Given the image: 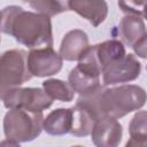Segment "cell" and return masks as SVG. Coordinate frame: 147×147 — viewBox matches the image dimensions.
<instances>
[{
  "instance_id": "9",
  "label": "cell",
  "mask_w": 147,
  "mask_h": 147,
  "mask_svg": "<svg viewBox=\"0 0 147 147\" xmlns=\"http://www.w3.org/2000/svg\"><path fill=\"white\" fill-rule=\"evenodd\" d=\"M123 129L115 118H99L91 132L92 141L95 147H118L122 140Z\"/></svg>"
},
{
  "instance_id": "20",
  "label": "cell",
  "mask_w": 147,
  "mask_h": 147,
  "mask_svg": "<svg viewBox=\"0 0 147 147\" xmlns=\"http://www.w3.org/2000/svg\"><path fill=\"white\" fill-rule=\"evenodd\" d=\"M125 147H147V138L131 137L125 144Z\"/></svg>"
},
{
  "instance_id": "7",
  "label": "cell",
  "mask_w": 147,
  "mask_h": 147,
  "mask_svg": "<svg viewBox=\"0 0 147 147\" xmlns=\"http://www.w3.org/2000/svg\"><path fill=\"white\" fill-rule=\"evenodd\" d=\"M141 64L133 54H126L122 59L113 62L102 71V83L105 86L129 83L140 76Z\"/></svg>"
},
{
  "instance_id": "2",
  "label": "cell",
  "mask_w": 147,
  "mask_h": 147,
  "mask_svg": "<svg viewBox=\"0 0 147 147\" xmlns=\"http://www.w3.org/2000/svg\"><path fill=\"white\" fill-rule=\"evenodd\" d=\"M1 31L30 49L53 46L51 18L15 5L1 10Z\"/></svg>"
},
{
  "instance_id": "21",
  "label": "cell",
  "mask_w": 147,
  "mask_h": 147,
  "mask_svg": "<svg viewBox=\"0 0 147 147\" xmlns=\"http://www.w3.org/2000/svg\"><path fill=\"white\" fill-rule=\"evenodd\" d=\"M0 147H21V146H20V144H18V142H16V141L5 139V140H2V141H1Z\"/></svg>"
},
{
  "instance_id": "8",
  "label": "cell",
  "mask_w": 147,
  "mask_h": 147,
  "mask_svg": "<svg viewBox=\"0 0 147 147\" xmlns=\"http://www.w3.org/2000/svg\"><path fill=\"white\" fill-rule=\"evenodd\" d=\"M100 75L101 71L98 68L87 62L79 61L69 72L68 83L79 95H87L102 86L100 83Z\"/></svg>"
},
{
  "instance_id": "13",
  "label": "cell",
  "mask_w": 147,
  "mask_h": 147,
  "mask_svg": "<svg viewBox=\"0 0 147 147\" xmlns=\"http://www.w3.org/2000/svg\"><path fill=\"white\" fill-rule=\"evenodd\" d=\"M117 30L121 41L129 47H133L146 34V25L144 20L138 15L123 16V18L119 21Z\"/></svg>"
},
{
  "instance_id": "11",
  "label": "cell",
  "mask_w": 147,
  "mask_h": 147,
  "mask_svg": "<svg viewBox=\"0 0 147 147\" xmlns=\"http://www.w3.org/2000/svg\"><path fill=\"white\" fill-rule=\"evenodd\" d=\"M68 6L70 10L87 20L93 26H99L108 14V5L103 0H71L68 1Z\"/></svg>"
},
{
  "instance_id": "10",
  "label": "cell",
  "mask_w": 147,
  "mask_h": 147,
  "mask_svg": "<svg viewBox=\"0 0 147 147\" xmlns=\"http://www.w3.org/2000/svg\"><path fill=\"white\" fill-rule=\"evenodd\" d=\"M88 47V37L86 32L79 29H74L64 34L59 54L65 61H79Z\"/></svg>"
},
{
  "instance_id": "17",
  "label": "cell",
  "mask_w": 147,
  "mask_h": 147,
  "mask_svg": "<svg viewBox=\"0 0 147 147\" xmlns=\"http://www.w3.org/2000/svg\"><path fill=\"white\" fill-rule=\"evenodd\" d=\"M31 8L36 10V13L46 15L48 17L55 16L57 14H61L63 11L70 10L68 6V1H54V0H34V1H28L26 2Z\"/></svg>"
},
{
  "instance_id": "3",
  "label": "cell",
  "mask_w": 147,
  "mask_h": 147,
  "mask_svg": "<svg viewBox=\"0 0 147 147\" xmlns=\"http://www.w3.org/2000/svg\"><path fill=\"white\" fill-rule=\"evenodd\" d=\"M42 113L24 109H9L3 117V133L8 140L29 142L40 136L44 130Z\"/></svg>"
},
{
  "instance_id": "22",
  "label": "cell",
  "mask_w": 147,
  "mask_h": 147,
  "mask_svg": "<svg viewBox=\"0 0 147 147\" xmlns=\"http://www.w3.org/2000/svg\"><path fill=\"white\" fill-rule=\"evenodd\" d=\"M141 17L147 20V1H144V6H142V13H141Z\"/></svg>"
},
{
  "instance_id": "4",
  "label": "cell",
  "mask_w": 147,
  "mask_h": 147,
  "mask_svg": "<svg viewBox=\"0 0 147 147\" xmlns=\"http://www.w3.org/2000/svg\"><path fill=\"white\" fill-rule=\"evenodd\" d=\"M28 55L23 49H9L1 55L0 61V91L5 92L18 87L30 80L32 75L29 70Z\"/></svg>"
},
{
  "instance_id": "23",
  "label": "cell",
  "mask_w": 147,
  "mask_h": 147,
  "mask_svg": "<svg viewBox=\"0 0 147 147\" xmlns=\"http://www.w3.org/2000/svg\"><path fill=\"white\" fill-rule=\"evenodd\" d=\"M72 147H83V146H72Z\"/></svg>"
},
{
  "instance_id": "15",
  "label": "cell",
  "mask_w": 147,
  "mask_h": 147,
  "mask_svg": "<svg viewBox=\"0 0 147 147\" xmlns=\"http://www.w3.org/2000/svg\"><path fill=\"white\" fill-rule=\"evenodd\" d=\"M72 108V126L70 134L75 137L88 136L96 122V118L85 108L75 105Z\"/></svg>"
},
{
  "instance_id": "19",
  "label": "cell",
  "mask_w": 147,
  "mask_h": 147,
  "mask_svg": "<svg viewBox=\"0 0 147 147\" xmlns=\"http://www.w3.org/2000/svg\"><path fill=\"white\" fill-rule=\"evenodd\" d=\"M132 48L136 55H138L141 59H147V32Z\"/></svg>"
},
{
  "instance_id": "16",
  "label": "cell",
  "mask_w": 147,
  "mask_h": 147,
  "mask_svg": "<svg viewBox=\"0 0 147 147\" xmlns=\"http://www.w3.org/2000/svg\"><path fill=\"white\" fill-rule=\"evenodd\" d=\"M42 90L53 100L55 99L63 102H70L74 100L75 91L71 88L69 83L61 79H46L45 82H42Z\"/></svg>"
},
{
  "instance_id": "5",
  "label": "cell",
  "mask_w": 147,
  "mask_h": 147,
  "mask_svg": "<svg viewBox=\"0 0 147 147\" xmlns=\"http://www.w3.org/2000/svg\"><path fill=\"white\" fill-rule=\"evenodd\" d=\"M1 100L8 109H24L42 113L53 103V99L39 87H15L1 92Z\"/></svg>"
},
{
  "instance_id": "24",
  "label": "cell",
  "mask_w": 147,
  "mask_h": 147,
  "mask_svg": "<svg viewBox=\"0 0 147 147\" xmlns=\"http://www.w3.org/2000/svg\"><path fill=\"white\" fill-rule=\"evenodd\" d=\"M146 69H147V65H146Z\"/></svg>"
},
{
  "instance_id": "14",
  "label": "cell",
  "mask_w": 147,
  "mask_h": 147,
  "mask_svg": "<svg viewBox=\"0 0 147 147\" xmlns=\"http://www.w3.org/2000/svg\"><path fill=\"white\" fill-rule=\"evenodd\" d=\"M72 126V108H57L51 111L44 119V131L51 136H64L70 133Z\"/></svg>"
},
{
  "instance_id": "18",
  "label": "cell",
  "mask_w": 147,
  "mask_h": 147,
  "mask_svg": "<svg viewBox=\"0 0 147 147\" xmlns=\"http://www.w3.org/2000/svg\"><path fill=\"white\" fill-rule=\"evenodd\" d=\"M129 132L131 137L147 138V110L134 114L129 124Z\"/></svg>"
},
{
  "instance_id": "12",
  "label": "cell",
  "mask_w": 147,
  "mask_h": 147,
  "mask_svg": "<svg viewBox=\"0 0 147 147\" xmlns=\"http://www.w3.org/2000/svg\"><path fill=\"white\" fill-rule=\"evenodd\" d=\"M91 52L101 72L113 62L126 55L124 44L118 39H110L91 46Z\"/></svg>"
},
{
  "instance_id": "6",
  "label": "cell",
  "mask_w": 147,
  "mask_h": 147,
  "mask_svg": "<svg viewBox=\"0 0 147 147\" xmlns=\"http://www.w3.org/2000/svg\"><path fill=\"white\" fill-rule=\"evenodd\" d=\"M63 59L53 47L31 49L28 55L29 70L34 77H49L62 69Z\"/></svg>"
},
{
  "instance_id": "1",
  "label": "cell",
  "mask_w": 147,
  "mask_h": 147,
  "mask_svg": "<svg viewBox=\"0 0 147 147\" xmlns=\"http://www.w3.org/2000/svg\"><path fill=\"white\" fill-rule=\"evenodd\" d=\"M146 91L138 85H122L111 88L101 86L87 95H79L76 105L87 109L96 121L102 117L121 118L145 106Z\"/></svg>"
}]
</instances>
